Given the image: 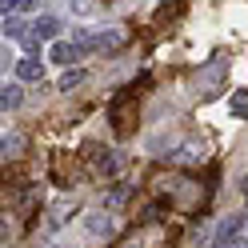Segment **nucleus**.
I'll use <instances>...</instances> for the list:
<instances>
[{
  "label": "nucleus",
  "mask_w": 248,
  "mask_h": 248,
  "mask_svg": "<svg viewBox=\"0 0 248 248\" xmlns=\"http://www.w3.org/2000/svg\"><path fill=\"white\" fill-rule=\"evenodd\" d=\"M224 68H228V60H224V56H212L208 64H204V72H200V88H204V100H212L216 92H220Z\"/></svg>",
  "instance_id": "1"
},
{
  "label": "nucleus",
  "mask_w": 248,
  "mask_h": 248,
  "mask_svg": "<svg viewBox=\"0 0 248 248\" xmlns=\"http://www.w3.org/2000/svg\"><path fill=\"white\" fill-rule=\"evenodd\" d=\"M80 44H76V40H52V60H56V64H76V60H80Z\"/></svg>",
  "instance_id": "2"
},
{
  "label": "nucleus",
  "mask_w": 248,
  "mask_h": 248,
  "mask_svg": "<svg viewBox=\"0 0 248 248\" xmlns=\"http://www.w3.org/2000/svg\"><path fill=\"white\" fill-rule=\"evenodd\" d=\"M120 44H124V32H116V28H112V32H96V36H92V52H116L120 48Z\"/></svg>",
  "instance_id": "3"
},
{
  "label": "nucleus",
  "mask_w": 248,
  "mask_h": 248,
  "mask_svg": "<svg viewBox=\"0 0 248 248\" xmlns=\"http://www.w3.org/2000/svg\"><path fill=\"white\" fill-rule=\"evenodd\" d=\"M84 228L92 232V236H108V232H112V216H108V212H88L84 216Z\"/></svg>",
  "instance_id": "4"
},
{
  "label": "nucleus",
  "mask_w": 248,
  "mask_h": 248,
  "mask_svg": "<svg viewBox=\"0 0 248 248\" xmlns=\"http://www.w3.org/2000/svg\"><path fill=\"white\" fill-rule=\"evenodd\" d=\"M16 76H20V80H44V64H40L36 56H24L20 64H16Z\"/></svg>",
  "instance_id": "5"
},
{
  "label": "nucleus",
  "mask_w": 248,
  "mask_h": 248,
  "mask_svg": "<svg viewBox=\"0 0 248 248\" xmlns=\"http://www.w3.org/2000/svg\"><path fill=\"white\" fill-rule=\"evenodd\" d=\"M56 32H60V20H56V16H40V20H32V36H40V40H56Z\"/></svg>",
  "instance_id": "6"
},
{
  "label": "nucleus",
  "mask_w": 248,
  "mask_h": 248,
  "mask_svg": "<svg viewBox=\"0 0 248 248\" xmlns=\"http://www.w3.org/2000/svg\"><path fill=\"white\" fill-rule=\"evenodd\" d=\"M244 224V216H224L220 228H216V244H228V240H236V228Z\"/></svg>",
  "instance_id": "7"
},
{
  "label": "nucleus",
  "mask_w": 248,
  "mask_h": 248,
  "mask_svg": "<svg viewBox=\"0 0 248 248\" xmlns=\"http://www.w3.org/2000/svg\"><path fill=\"white\" fill-rule=\"evenodd\" d=\"M92 172H100V176H112L116 172V156H112V152H96V156H92Z\"/></svg>",
  "instance_id": "8"
},
{
  "label": "nucleus",
  "mask_w": 248,
  "mask_h": 248,
  "mask_svg": "<svg viewBox=\"0 0 248 248\" xmlns=\"http://www.w3.org/2000/svg\"><path fill=\"white\" fill-rule=\"evenodd\" d=\"M20 100H24V92H20V84H4L0 88V108H20Z\"/></svg>",
  "instance_id": "9"
},
{
  "label": "nucleus",
  "mask_w": 248,
  "mask_h": 248,
  "mask_svg": "<svg viewBox=\"0 0 248 248\" xmlns=\"http://www.w3.org/2000/svg\"><path fill=\"white\" fill-rule=\"evenodd\" d=\"M20 148H24V136H20V132H4V140H0L4 160H8V156H20Z\"/></svg>",
  "instance_id": "10"
},
{
  "label": "nucleus",
  "mask_w": 248,
  "mask_h": 248,
  "mask_svg": "<svg viewBox=\"0 0 248 248\" xmlns=\"http://www.w3.org/2000/svg\"><path fill=\"white\" fill-rule=\"evenodd\" d=\"M84 80H88V72H84V68H68L64 76H60V92H72V88H80Z\"/></svg>",
  "instance_id": "11"
},
{
  "label": "nucleus",
  "mask_w": 248,
  "mask_h": 248,
  "mask_svg": "<svg viewBox=\"0 0 248 248\" xmlns=\"http://www.w3.org/2000/svg\"><path fill=\"white\" fill-rule=\"evenodd\" d=\"M228 104H232V116L236 120H248V88H236Z\"/></svg>",
  "instance_id": "12"
},
{
  "label": "nucleus",
  "mask_w": 248,
  "mask_h": 248,
  "mask_svg": "<svg viewBox=\"0 0 248 248\" xmlns=\"http://www.w3.org/2000/svg\"><path fill=\"white\" fill-rule=\"evenodd\" d=\"M0 28H4V36H28V28H24V20L16 16V12H4V24Z\"/></svg>",
  "instance_id": "13"
},
{
  "label": "nucleus",
  "mask_w": 248,
  "mask_h": 248,
  "mask_svg": "<svg viewBox=\"0 0 248 248\" xmlns=\"http://www.w3.org/2000/svg\"><path fill=\"white\" fill-rule=\"evenodd\" d=\"M0 4H4V12H32L36 0H0Z\"/></svg>",
  "instance_id": "14"
},
{
  "label": "nucleus",
  "mask_w": 248,
  "mask_h": 248,
  "mask_svg": "<svg viewBox=\"0 0 248 248\" xmlns=\"http://www.w3.org/2000/svg\"><path fill=\"white\" fill-rule=\"evenodd\" d=\"M224 248H248V240H228Z\"/></svg>",
  "instance_id": "15"
}]
</instances>
